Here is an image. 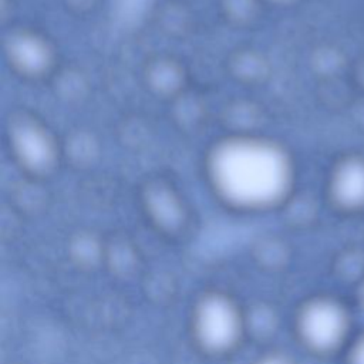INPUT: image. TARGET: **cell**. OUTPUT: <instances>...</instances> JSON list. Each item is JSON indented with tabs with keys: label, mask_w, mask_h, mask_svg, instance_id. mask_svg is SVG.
<instances>
[{
	"label": "cell",
	"mask_w": 364,
	"mask_h": 364,
	"mask_svg": "<svg viewBox=\"0 0 364 364\" xmlns=\"http://www.w3.org/2000/svg\"><path fill=\"white\" fill-rule=\"evenodd\" d=\"M210 172L218 191L242 206H264L287 191L291 169L286 154L262 141L237 139L213 154Z\"/></svg>",
	"instance_id": "6da1fadb"
},
{
	"label": "cell",
	"mask_w": 364,
	"mask_h": 364,
	"mask_svg": "<svg viewBox=\"0 0 364 364\" xmlns=\"http://www.w3.org/2000/svg\"><path fill=\"white\" fill-rule=\"evenodd\" d=\"M240 321L235 306L220 296L205 299L195 314V331L209 350H225L237 338Z\"/></svg>",
	"instance_id": "7a4b0ae2"
},
{
	"label": "cell",
	"mask_w": 364,
	"mask_h": 364,
	"mask_svg": "<svg viewBox=\"0 0 364 364\" xmlns=\"http://www.w3.org/2000/svg\"><path fill=\"white\" fill-rule=\"evenodd\" d=\"M347 330V316L341 306L317 300L306 306L300 316V333L316 350H330L341 343Z\"/></svg>",
	"instance_id": "3957f363"
},
{
	"label": "cell",
	"mask_w": 364,
	"mask_h": 364,
	"mask_svg": "<svg viewBox=\"0 0 364 364\" xmlns=\"http://www.w3.org/2000/svg\"><path fill=\"white\" fill-rule=\"evenodd\" d=\"M333 195L347 208L364 205V161L351 158L343 162L333 176Z\"/></svg>",
	"instance_id": "277c9868"
},
{
	"label": "cell",
	"mask_w": 364,
	"mask_h": 364,
	"mask_svg": "<svg viewBox=\"0 0 364 364\" xmlns=\"http://www.w3.org/2000/svg\"><path fill=\"white\" fill-rule=\"evenodd\" d=\"M353 364H364V337L357 343L353 351Z\"/></svg>",
	"instance_id": "5b68a950"
},
{
	"label": "cell",
	"mask_w": 364,
	"mask_h": 364,
	"mask_svg": "<svg viewBox=\"0 0 364 364\" xmlns=\"http://www.w3.org/2000/svg\"><path fill=\"white\" fill-rule=\"evenodd\" d=\"M260 364H289V363L280 357H269V358H264Z\"/></svg>",
	"instance_id": "8992f818"
},
{
	"label": "cell",
	"mask_w": 364,
	"mask_h": 364,
	"mask_svg": "<svg viewBox=\"0 0 364 364\" xmlns=\"http://www.w3.org/2000/svg\"><path fill=\"white\" fill-rule=\"evenodd\" d=\"M363 299H364V291H363Z\"/></svg>",
	"instance_id": "52a82bcc"
}]
</instances>
